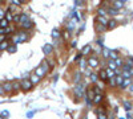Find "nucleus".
I'll return each instance as SVG.
<instances>
[{"label":"nucleus","instance_id":"obj_12","mask_svg":"<svg viewBox=\"0 0 133 119\" xmlns=\"http://www.w3.org/2000/svg\"><path fill=\"white\" fill-rule=\"evenodd\" d=\"M40 80H41V78L39 77L37 74H32V75H31V82H32L33 85H36L37 82H40Z\"/></svg>","mask_w":133,"mask_h":119},{"label":"nucleus","instance_id":"obj_48","mask_svg":"<svg viewBox=\"0 0 133 119\" xmlns=\"http://www.w3.org/2000/svg\"><path fill=\"white\" fill-rule=\"evenodd\" d=\"M128 88H129V91H130V93H133V83H130V85L128 86Z\"/></svg>","mask_w":133,"mask_h":119},{"label":"nucleus","instance_id":"obj_22","mask_svg":"<svg viewBox=\"0 0 133 119\" xmlns=\"http://www.w3.org/2000/svg\"><path fill=\"white\" fill-rule=\"evenodd\" d=\"M100 80H103V81H107L108 80V75H107V72L105 70L100 72Z\"/></svg>","mask_w":133,"mask_h":119},{"label":"nucleus","instance_id":"obj_11","mask_svg":"<svg viewBox=\"0 0 133 119\" xmlns=\"http://www.w3.org/2000/svg\"><path fill=\"white\" fill-rule=\"evenodd\" d=\"M107 75H108V78H115L116 77V72L113 70V69H110V68H108L107 70Z\"/></svg>","mask_w":133,"mask_h":119},{"label":"nucleus","instance_id":"obj_3","mask_svg":"<svg viewBox=\"0 0 133 119\" xmlns=\"http://www.w3.org/2000/svg\"><path fill=\"white\" fill-rule=\"evenodd\" d=\"M20 27H21V29H25V30H28V29H32L33 28V23H32V21L28 19L27 21H24V23H20L19 24Z\"/></svg>","mask_w":133,"mask_h":119},{"label":"nucleus","instance_id":"obj_27","mask_svg":"<svg viewBox=\"0 0 133 119\" xmlns=\"http://www.w3.org/2000/svg\"><path fill=\"white\" fill-rule=\"evenodd\" d=\"M60 35H61V33H60L57 29H53V30H52V37H53V38H59Z\"/></svg>","mask_w":133,"mask_h":119},{"label":"nucleus","instance_id":"obj_14","mask_svg":"<svg viewBox=\"0 0 133 119\" xmlns=\"http://www.w3.org/2000/svg\"><path fill=\"white\" fill-rule=\"evenodd\" d=\"M35 74H37L40 78H43L44 75H45V72H44V70L41 69V66H39V68H36V70H35Z\"/></svg>","mask_w":133,"mask_h":119},{"label":"nucleus","instance_id":"obj_42","mask_svg":"<svg viewBox=\"0 0 133 119\" xmlns=\"http://www.w3.org/2000/svg\"><path fill=\"white\" fill-rule=\"evenodd\" d=\"M3 94H5V91H4V88H3V85H0V95H3Z\"/></svg>","mask_w":133,"mask_h":119},{"label":"nucleus","instance_id":"obj_34","mask_svg":"<svg viewBox=\"0 0 133 119\" xmlns=\"http://www.w3.org/2000/svg\"><path fill=\"white\" fill-rule=\"evenodd\" d=\"M105 13H107V12H105L104 8H100V9H98V16H105Z\"/></svg>","mask_w":133,"mask_h":119},{"label":"nucleus","instance_id":"obj_1","mask_svg":"<svg viewBox=\"0 0 133 119\" xmlns=\"http://www.w3.org/2000/svg\"><path fill=\"white\" fill-rule=\"evenodd\" d=\"M20 88H21V90H23V91H28V90H31L33 88V83L31 82V80L24 78L23 81L20 82Z\"/></svg>","mask_w":133,"mask_h":119},{"label":"nucleus","instance_id":"obj_24","mask_svg":"<svg viewBox=\"0 0 133 119\" xmlns=\"http://www.w3.org/2000/svg\"><path fill=\"white\" fill-rule=\"evenodd\" d=\"M27 20H28V15H27V13H21V15H20L19 24H20V23H24V21H27Z\"/></svg>","mask_w":133,"mask_h":119},{"label":"nucleus","instance_id":"obj_7","mask_svg":"<svg viewBox=\"0 0 133 119\" xmlns=\"http://www.w3.org/2000/svg\"><path fill=\"white\" fill-rule=\"evenodd\" d=\"M43 52H44V54H47V56H49L51 53H52V46L49 45V44H45L43 46Z\"/></svg>","mask_w":133,"mask_h":119},{"label":"nucleus","instance_id":"obj_47","mask_svg":"<svg viewBox=\"0 0 133 119\" xmlns=\"http://www.w3.org/2000/svg\"><path fill=\"white\" fill-rule=\"evenodd\" d=\"M80 68H81V69L85 68V61H81V62H80Z\"/></svg>","mask_w":133,"mask_h":119},{"label":"nucleus","instance_id":"obj_5","mask_svg":"<svg viewBox=\"0 0 133 119\" xmlns=\"http://www.w3.org/2000/svg\"><path fill=\"white\" fill-rule=\"evenodd\" d=\"M3 88H4V91L5 93H12L14 89H12V82H4L3 83Z\"/></svg>","mask_w":133,"mask_h":119},{"label":"nucleus","instance_id":"obj_44","mask_svg":"<svg viewBox=\"0 0 133 119\" xmlns=\"http://www.w3.org/2000/svg\"><path fill=\"white\" fill-rule=\"evenodd\" d=\"M33 115H35V111H29V113L27 114V116H28V118H32Z\"/></svg>","mask_w":133,"mask_h":119},{"label":"nucleus","instance_id":"obj_21","mask_svg":"<svg viewBox=\"0 0 133 119\" xmlns=\"http://www.w3.org/2000/svg\"><path fill=\"white\" fill-rule=\"evenodd\" d=\"M108 12L112 15V16H116V15H118V9L115 8V7H112V8H109V9H108Z\"/></svg>","mask_w":133,"mask_h":119},{"label":"nucleus","instance_id":"obj_20","mask_svg":"<svg viewBox=\"0 0 133 119\" xmlns=\"http://www.w3.org/2000/svg\"><path fill=\"white\" fill-rule=\"evenodd\" d=\"M108 66H109L110 69H113V70H116V69H117V65H116V61H113V60H109V62H108Z\"/></svg>","mask_w":133,"mask_h":119},{"label":"nucleus","instance_id":"obj_17","mask_svg":"<svg viewBox=\"0 0 133 119\" xmlns=\"http://www.w3.org/2000/svg\"><path fill=\"white\" fill-rule=\"evenodd\" d=\"M113 5H115V8L120 9V8H123V7H124V3L121 2V0H115V2H113Z\"/></svg>","mask_w":133,"mask_h":119},{"label":"nucleus","instance_id":"obj_52","mask_svg":"<svg viewBox=\"0 0 133 119\" xmlns=\"http://www.w3.org/2000/svg\"><path fill=\"white\" fill-rule=\"evenodd\" d=\"M0 3H2V0H0Z\"/></svg>","mask_w":133,"mask_h":119},{"label":"nucleus","instance_id":"obj_6","mask_svg":"<svg viewBox=\"0 0 133 119\" xmlns=\"http://www.w3.org/2000/svg\"><path fill=\"white\" fill-rule=\"evenodd\" d=\"M96 114H97V118H100V119H107L105 110H103V109H97L96 110Z\"/></svg>","mask_w":133,"mask_h":119},{"label":"nucleus","instance_id":"obj_19","mask_svg":"<svg viewBox=\"0 0 133 119\" xmlns=\"http://www.w3.org/2000/svg\"><path fill=\"white\" fill-rule=\"evenodd\" d=\"M101 99H103V95H101V94H96V95L93 97L92 101H93L95 103H100V102H101Z\"/></svg>","mask_w":133,"mask_h":119},{"label":"nucleus","instance_id":"obj_4","mask_svg":"<svg viewBox=\"0 0 133 119\" xmlns=\"http://www.w3.org/2000/svg\"><path fill=\"white\" fill-rule=\"evenodd\" d=\"M88 65H89L91 68H96L98 65V60L96 57H89V58H88Z\"/></svg>","mask_w":133,"mask_h":119},{"label":"nucleus","instance_id":"obj_31","mask_svg":"<svg viewBox=\"0 0 133 119\" xmlns=\"http://www.w3.org/2000/svg\"><path fill=\"white\" fill-rule=\"evenodd\" d=\"M63 36H64V38H65V40H69V37H71L69 30H64V32H63Z\"/></svg>","mask_w":133,"mask_h":119},{"label":"nucleus","instance_id":"obj_32","mask_svg":"<svg viewBox=\"0 0 133 119\" xmlns=\"http://www.w3.org/2000/svg\"><path fill=\"white\" fill-rule=\"evenodd\" d=\"M109 56H110V58H112V60H116V58H117V53L113 52V50H110V52H109Z\"/></svg>","mask_w":133,"mask_h":119},{"label":"nucleus","instance_id":"obj_39","mask_svg":"<svg viewBox=\"0 0 133 119\" xmlns=\"http://www.w3.org/2000/svg\"><path fill=\"white\" fill-rule=\"evenodd\" d=\"M109 49H107V48H104V57H109Z\"/></svg>","mask_w":133,"mask_h":119},{"label":"nucleus","instance_id":"obj_26","mask_svg":"<svg viewBox=\"0 0 133 119\" xmlns=\"http://www.w3.org/2000/svg\"><path fill=\"white\" fill-rule=\"evenodd\" d=\"M124 107H125L127 111H130V110H132V103L128 102V101H124Z\"/></svg>","mask_w":133,"mask_h":119},{"label":"nucleus","instance_id":"obj_35","mask_svg":"<svg viewBox=\"0 0 133 119\" xmlns=\"http://www.w3.org/2000/svg\"><path fill=\"white\" fill-rule=\"evenodd\" d=\"M80 77H81V74L80 73H76L75 74V82H79L80 81Z\"/></svg>","mask_w":133,"mask_h":119},{"label":"nucleus","instance_id":"obj_49","mask_svg":"<svg viewBox=\"0 0 133 119\" xmlns=\"http://www.w3.org/2000/svg\"><path fill=\"white\" fill-rule=\"evenodd\" d=\"M128 72H129V73H130V75H133V68H130V69H129V70H128Z\"/></svg>","mask_w":133,"mask_h":119},{"label":"nucleus","instance_id":"obj_30","mask_svg":"<svg viewBox=\"0 0 133 119\" xmlns=\"http://www.w3.org/2000/svg\"><path fill=\"white\" fill-rule=\"evenodd\" d=\"M105 28H107V27H105V25H103V24H100V25L97 24V25H96V30H97V32H103Z\"/></svg>","mask_w":133,"mask_h":119},{"label":"nucleus","instance_id":"obj_51","mask_svg":"<svg viewBox=\"0 0 133 119\" xmlns=\"http://www.w3.org/2000/svg\"><path fill=\"white\" fill-rule=\"evenodd\" d=\"M121 2H123V3H125V2H127V0H121Z\"/></svg>","mask_w":133,"mask_h":119},{"label":"nucleus","instance_id":"obj_36","mask_svg":"<svg viewBox=\"0 0 133 119\" xmlns=\"http://www.w3.org/2000/svg\"><path fill=\"white\" fill-rule=\"evenodd\" d=\"M11 2H12V4H15V5H17V7H19V5H21V4H23V3L20 2V0H11Z\"/></svg>","mask_w":133,"mask_h":119},{"label":"nucleus","instance_id":"obj_18","mask_svg":"<svg viewBox=\"0 0 133 119\" xmlns=\"http://www.w3.org/2000/svg\"><path fill=\"white\" fill-rule=\"evenodd\" d=\"M16 49H17V48H16V44H9V46L7 48V52H8V53H15Z\"/></svg>","mask_w":133,"mask_h":119},{"label":"nucleus","instance_id":"obj_50","mask_svg":"<svg viewBox=\"0 0 133 119\" xmlns=\"http://www.w3.org/2000/svg\"><path fill=\"white\" fill-rule=\"evenodd\" d=\"M20 2H21V3H27V0H20Z\"/></svg>","mask_w":133,"mask_h":119},{"label":"nucleus","instance_id":"obj_16","mask_svg":"<svg viewBox=\"0 0 133 119\" xmlns=\"http://www.w3.org/2000/svg\"><path fill=\"white\" fill-rule=\"evenodd\" d=\"M40 66H41V69H43L44 72H45V74L48 73V70H49V66H48V62H47L45 60H44V61L41 62V65H40Z\"/></svg>","mask_w":133,"mask_h":119},{"label":"nucleus","instance_id":"obj_2","mask_svg":"<svg viewBox=\"0 0 133 119\" xmlns=\"http://www.w3.org/2000/svg\"><path fill=\"white\" fill-rule=\"evenodd\" d=\"M75 95L77 97V98H81L83 97V94H84V86L81 85V83H79L77 86H75Z\"/></svg>","mask_w":133,"mask_h":119},{"label":"nucleus","instance_id":"obj_37","mask_svg":"<svg viewBox=\"0 0 133 119\" xmlns=\"http://www.w3.org/2000/svg\"><path fill=\"white\" fill-rule=\"evenodd\" d=\"M12 21H15V23H19V21H20V15H19V13H17V15H15Z\"/></svg>","mask_w":133,"mask_h":119},{"label":"nucleus","instance_id":"obj_45","mask_svg":"<svg viewBox=\"0 0 133 119\" xmlns=\"http://www.w3.org/2000/svg\"><path fill=\"white\" fill-rule=\"evenodd\" d=\"M73 27H75V25H73V23H72V21H71V23L68 24V30H69V29L72 30V29H73Z\"/></svg>","mask_w":133,"mask_h":119},{"label":"nucleus","instance_id":"obj_38","mask_svg":"<svg viewBox=\"0 0 133 119\" xmlns=\"http://www.w3.org/2000/svg\"><path fill=\"white\" fill-rule=\"evenodd\" d=\"M109 85L110 86H115L116 85V80L115 78H109Z\"/></svg>","mask_w":133,"mask_h":119},{"label":"nucleus","instance_id":"obj_15","mask_svg":"<svg viewBox=\"0 0 133 119\" xmlns=\"http://www.w3.org/2000/svg\"><path fill=\"white\" fill-rule=\"evenodd\" d=\"M8 25H9V21H8L5 17L0 19V27H2V28H7Z\"/></svg>","mask_w":133,"mask_h":119},{"label":"nucleus","instance_id":"obj_23","mask_svg":"<svg viewBox=\"0 0 133 119\" xmlns=\"http://www.w3.org/2000/svg\"><path fill=\"white\" fill-rule=\"evenodd\" d=\"M12 89L14 91H19L21 88H20V82H12Z\"/></svg>","mask_w":133,"mask_h":119},{"label":"nucleus","instance_id":"obj_13","mask_svg":"<svg viewBox=\"0 0 133 119\" xmlns=\"http://www.w3.org/2000/svg\"><path fill=\"white\" fill-rule=\"evenodd\" d=\"M132 83V81H130V78H124V81H123V83H121L120 86H121V88H123V89H127L128 88V86Z\"/></svg>","mask_w":133,"mask_h":119},{"label":"nucleus","instance_id":"obj_8","mask_svg":"<svg viewBox=\"0 0 133 119\" xmlns=\"http://www.w3.org/2000/svg\"><path fill=\"white\" fill-rule=\"evenodd\" d=\"M9 46V42L7 41V40H3L2 42H0V52H4V50H7V48Z\"/></svg>","mask_w":133,"mask_h":119},{"label":"nucleus","instance_id":"obj_46","mask_svg":"<svg viewBox=\"0 0 133 119\" xmlns=\"http://www.w3.org/2000/svg\"><path fill=\"white\" fill-rule=\"evenodd\" d=\"M8 115H9V113H8V111H3L0 116H8Z\"/></svg>","mask_w":133,"mask_h":119},{"label":"nucleus","instance_id":"obj_28","mask_svg":"<svg viewBox=\"0 0 133 119\" xmlns=\"http://www.w3.org/2000/svg\"><path fill=\"white\" fill-rule=\"evenodd\" d=\"M5 19L9 21V23L14 20V16H12V13H11V11H7V13H5Z\"/></svg>","mask_w":133,"mask_h":119},{"label":"nucleus","instance_id":"obj_43","mask_svg":"<svg viewBox=\"0 0 133 119\" xmlns=\"http://www.w3.org/2000/svg\"><path fill=\"white\" fill-rule=\"evenodd\" d=\"M130 68H133V66H130L129 64H125V65H124V70H129Z\"/></svg>","mask_w":133,"mask_h":119},{"label":"nucleus","instance_id":"obj_40","mask_svg":"<svg viewBox=\"0 0 133 119\" xmlns=\"http://www.w3.org/2000/svg\"><path fill=\"white\" fill-rule=\"evenodd\" d=\"M3 17H5V12H4V9L0 8V19H3Z\"/></svg>","mask_w":133,"mask_h":119},{"label":"nucleus","instance_id":"obj_10","mask_svg":"<svg viewBox=\"0 0 133 119\" xmlns=\"http://www.w3.org/2000/svg\"><path fill=\"white\" fill-rule=\"evenodd\" d=\"M117 27V21L116 20H109L108 21V24H107V28L108 29H113V28H116Z\"/></svg>","mask_w":133,"mask_h":119},{"label":"nucleus","instance_id":"obj_9","mask_svg":"<svg viewBox=\"0 0 133 119\" xmlns=\"http://www.w3.org/2000/svg\"><path fill=\"white\" fill-rule=\"evenodd\" d=\"M96 21H98V24H103V25H105V27H107V24H108V20L105 19V16H97V17H96Z\"/></svg>","mask_w":133,"mask_h":119},{"label":"nucleus","instance_id":"obj_33","mask_svg":"<svg viewBox=\"0 0 133 119\" xmlns=\"http://www.w3.org/2000/svg\"><path fill=\"white\" fill-rule=\"evenodd\" d=\"M91 80H92V82H97V74H95V73H92L91 74Z\"/></svg>","mask_w":133,"mask_h":119},{"label":"nucleus","instance_id":"obj_29","mask_svg":"<svg viewBox=\"0 0 133 119\" xmlns=\"http://www.w3.org/2000/svg\"><path fill=\"white\" fill-rule=\"evenodd\" d=\"M91 49H92V46H91V45H87V46L83 49V52H81V53H83V54H88V53L91 52Z\"/></svg>","mask_w":133,"mask_h":119},{"label":"nucleus","instance_id":"obj_25","mask_svg":"<svg viewBox=\"0 0 133 119\" xmlns=\"http://www.w3.org/2000/svg\"><path fill=\"white\" fill-rule=\"evenodd\" d=\"M123 81H124V78H123V75H116V85H121V83H123Z\"/></svg>","mask_w":133,"mask_h":119},{"label":"nucleus","instance_id":"obj_41","mask_svg":"<svg viewBox=\"0 0 133 119\" xmlns=\"http://www.w3.org/2000/svg\"><path fill=\"white\" fill-rule=\"evenodd\" d=\"M116 65L117 66H121V65H123V61H121L120 58H116Z\"/></svg>","mask_w":133,"mask_h":119}]
</instances>
